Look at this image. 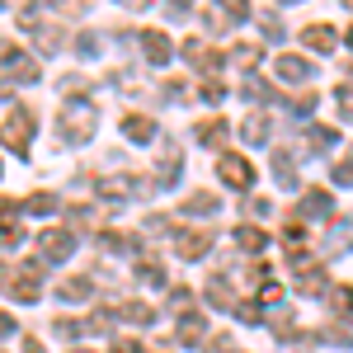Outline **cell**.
<instances>
[{"instance_id":"obj_1","label":"cell","mask_w":353,"mask_h":353,"mask_svg":"<svg viewBox=\"0 0 353 353\" xmlns=\"http://www.w3.org/2000/svg\"><path fill=\"white\" fill-rule=\"evenodd\" d=\"M57 137H61V141H71V146L90 141V137H94V109H90L85 99L66 104V109H61V123H57Z\"/></svg>"},{"instance_id":"obj_2","label":"cell","mask_w":353,"mask_h":353,"mask_svg":"<svg viewBox=\"0 0 353 353\" xmlns=\"http://www.w3.org/2000/svg\"><path fill=\"white\" fill-rule=\"evenodd\" d=\"M28 141H33V118H28V109H14L5 123H0V146H10V151L24 156Z\"/></svg>"},{"instance_id":"obj_3","label":"cell","mask_w":353,"mask_h":353,"mask_svg":"<svg viewBox=\"0 0 353 353\" xmlns=\"http://www.w3.org/2000/svg\"><path fill=\"white\" fill-rule=\"evenodd\" d=\"M0 61H5V71H10V81H38V61L24 57L19 48H10V43H0Z\"/></svg>"},{"instance_id":"obj_4","label":"cell","mask_w":353,"mask_h":353,"mask_svg":"<svg viewBox=\"0 0 353 353\" xmlns=\"http://www.w3.org/2000/svg\"><path fill=\"white\" fill-rule=\"evenodd\" d=\"M217 174H221V184H231V189H250L254 184V165L241 161V156H221Z\"/></svg>"},{"instance_id":"obj_5","label":"cell","mask_w":353,"mask_h":353,"mask_svg":"<svg viewBox=\"0 0 353 353\" xmlns=\"http://www.w3.org/2000/svg\"><path fill=\"white\" fill-rule=\"evenodd\" d=\"M24 273H14L10 278V297H19V301H38V273H43V264L38 259H28V264H19Z\"/></svg>"},{"instance_id":"obj_6","label":"cell","mask_w":353,"mask_h":353,"mask_svg":"<svg viewBox=\"0 0 353 353\" xmlns=\"http://www.w3.org/2000/svg\"><path fill=\"white\" fill-rule=\"evenodd\" d=\"M208 250H212V231H189V236L174 241V254H179V259H198V254H208Z\"/></svg>"},{"instance_id":"obj_7","label":"cell","mask_w":353,"mask_h":353,"mask_svg":"<svg viewBox=\"0 0 353 353\" xmlns=\"http://www.w3.org/2000/svg\"><path fill=\"white\" fill-rule=\"evenodd\" d=\"M99 193H104L109 203H123V198L141 193V179H132V174H113V179H104V184H99Z\"/></svg>"},{"instance_id":"obj_8","label":"cell","mask_w":353,"mask_h":353,"mask_svg":"<svg viewBox=\"0 0 353 353\" xmlns=\"http://www.w3.org/2000/svg\"><path fill=\"white\" fill-rule=\"evenodd\" d=\"M141 52L151 57L156 66H165V61H170V38H165L161 28H146V33H141Z\"/></svg>"},{"instance_id":"obj_9","label":"cell","mask_w":353,"mask_h":353,"mask_svg":"<svg viewBox=\"0 0 353 353\" xmlns=\"http://www.w3.org/2000/svg\"><path fill=\"white\" fill-rule=\"evenodd\" d=\"M38 245H43V254H48V259H66V254L76 250V241H71L66 231H43Z\"/></svg>"},{"instance_id":"obj_10","label":"cell","mask_w":353,"mask_h":353,"mask_svg":"<svg viewBox=\"0 0 353 353\" xmlns=\"http://www.w3.org/2000/svg\"><path fill=\"white\" fill-rule=\"evenodd\" d=\"M19 212H24L19 198H0V236H5V241L19 236Z\"/></svg>"},{"instance_id":"obj_11","label":"cell","mask_w":353,"mask_h":353,"mask_svg":"<svg viewBox=\"0 0 353 353\" xmlns=\"http://www.w3.org/2000/svg\"><path fill=\"white\" fill-rule=\"evenodd\" d=\"M278 76H283V81H306V76H311V61H306V57L283 52V57H278Z\"/></svg>"},{"instance_id":"obj_12","label":"cell","mask_w":353,"mask_h":353,"mask_svg":"<svg viewBox=\"0 0 353 353\" xmlns=\"http://www.w3.org/2000/svg\"><path fill=\"white\" fill-rule=\"evenodd\" d=\"M330 208H334V203H330L325 189H306V198H301V212H306V217H330Z\"/></svg>"},{"instance_id":"obj_13","label":"cell","mask_w":353,"mask_h":353,"mask_svg":"<svg viewBox=\"0 0 353 353\" xmlns=\"http://www.w3.org/2000/svg\"><path fill=\"white\" fill-rule=\"evenodd\" d=\"M184 57H189L193 66H203V71H217L221 66V52H208L203 43H184Z\"/></svg>"},{"instance_id":"obj_14","label":"cell","mask_w":353,"mask_h":353,"mask_svg":"<svg viewBox=\"0 0 353 353\" xmlns=\"http://www.w3.org/2000/svg\"><path fill=\"white\" fill-rule=\"evenodd\" d=\"M301 38H306V48H316V52H330V48H334V28L330 24H311Z\"/></svg>"},{"instance_id":"obj_15","label":"cell","mask_w":353,"mask_h":353,"mask_svg":"<svg viewBox=\"0 0 353 353\" xmlns=\"http://www.w3.org/2000/svg\"><path fill=\"white\" fill-rule=\"evenodd\" d=\"M208 301H217V311H231V306H236L231 283H226V278H212V283H208Z\"/></svg>"},{"instance_id":"obj_16","label":"cell","mask_w":353,"mask_h":353,"mask_svg":"<svg viewBox=\"0 0 353 353\" xmlns=\"http://www.w3.org/2000/svg\"><path fill=\"white\" fill-rule=\"evenodd\" d=\"M90 292H94L90 278H66V283H61V301H85Z\"/></svg>"},{"instance_id":"obj_17","label":"cell","mask_w":353,"mask_h":353,"mask_svg":"<svg viewBox=\"0 0 353 353\" xmlns=\"http://www.w3.org/2000/svg\"><path fill=\"white\" fill-rule=\"evenodd\" d=\"M118 316H123V321H137V325H151V321H156V311H151V306H141V301H123V306H118Z\"/></svg>"},{"instance_id":"obj_18","label":"cell","mask_w":353,"mask_h":353,"mask_svg":"<svg viewBox=\"0 0 353 353\" xmlns=\"http://www.w3.org/2000/svg\"><path fill=\"white\" fill-rule=\"evenodd\" d=\"M19 208H24L28 217H48V212H57V198H52V193H33V198L19 203Z\"/></svg>"},{"instance_id":"obj_19","label":"cell","mask_w":353,"mask_h":353,"mask_svg":"<svg viewBox=\"0 0 353 353\" xmlns=\"http://www.w3.org/2000/svg\"><path fill=\"white\" fill-rule=\"evenodd\" d=\"M184 212H193V217L217 212V193H193V198H184Z\"/></svg>"},{"instance_id":"obj_20","label":"cell","mask_w":353,"mask_h":353,"mask_svg":"<svg viewBox=\"0 0 353 353\" xmlns=\"http://www.w3.org/2000/svg\"><path fill=\"white\" fill-rule=\"evenodd\" d=\"M123 132L132 137V141H151V137H156V123H151V118H128Z\"/></svg>"},{"instance_id":"obj_21","label":"cell","mask_w":353,"mask_h":353,"mask_svg":"<svg viewBox=\"0 0 353 353\" xmlns=\"http://www.w3.org/2000/svg\"><path fill=\"white\" fill-rule=\"evenodd\" d=\"M334 141H339L334 128H311V132H306V146H311V151H330Z\"/></svg>"},{"instance_id":"obj_22","label":"cell","mask_w":353,"mask_h":353,"mask_svg":"<svg viewBox=\"0 0 353 353\" xmlns=\"http://www.w3.org/2000/svg\"><path fill=\"white\" fill-rule=\"evenodd\" d=\"M226 137V123L221 118H212V123H198V141H221Z\"/></svg>"},{"instance_id":"obj_23","label":"cell","mask_w":353,"mask_h":353,"mask_svg":"<svg viewBox=\"0 0 353 353\" xmlns=\"http://www.w3.org/2000/svg\"><path fill=\"white\" fill-rule=\"evenodd\" d=\"M198 334H203V316H184V325H179V339H184V344H193V339H198Z\"/></svg>"},{"instance_id":"obj_24","label":"cell","mask_w":353,"mask_h":353,"mask_svg":"<svg viewBox=\"0 0 353 353\" xmlns=\"http://www.w3.org/2000/svg\"><path fill=\"white\" fill-rule=\"evenodd\" d=\"M245 141H264V137H269V123H264V118H245Z\"/></svg>"},{"instance_id":"obj_25","label":"cell","mask_w":353,"mask_h":353,"mask_svg":"<svg viewBox=\"0 0 353 353\" xmlns=\"http://www.w3.org/2000/svg\"><path fill=\"white\" fill-rule=\"evenodd\" d=\"M236 241H241L245 250H264V231H259V226H241V236H236Z\"/></svg>"},{"instance_id":"obj_26","label":"cell","mask_w":353,"mask_h":353,"mask_svg":"<svg viewBox=\"0 0 353 353\" xmlns=\"http://www.w3.org/2000/svg\"><path fill=\"white\" fill-rule=\"evenodd\" d=\"M278 301H283V288H278V283H264V292H259L254 306H278Z\"/></svg>"},{"instance_id":"obj_27","label":"cell","mask_w":353,"mask_h":353,"mask_svg":"<svg viewBox=\"0 0 353 353\" xmlns=\"http://www.w3.org/2000/svg\"><path fill=\"white\" fill-rule=\"evenodd\" d=\"M330 297H334V306H339L344 316H353V288H334Z\"/></svg>"},{"instance_id":"obj_28","label":"cell","mask_w":353,"mask_h":353,"mask_svg":"<svg viewBox=\"0 0 353 353\" xmlns=\"http://www.w3.org/2000/svg\"><path fill=\"white\" fill-rule=\"evenodd\" d=\"M141 278H146V283H165V273H161L156 259H141Z\"/></svg>"},{"instance_id":"obj_29","label":"cell","mask_w":353,"mask_h":353,"mask_svg":"<svg viewBox=\"0 0 353 353\" xmlns=\"http://www.w3.org/2000/svg\"><path fill=\"white\" fill-rule=\"evenodd\" d=\"M189 292H184V288H174V292H170V306H174V311H184V316H189Z\"/></svg>"},{"instance_id":"obj_30","label":"cell","mask_w":353,"mask_h":353,"mask_svg":"<svg viewBox=\"0 0 353 353\" xmlns=\"http://www.w3.org/2000/svg\"><path fill=\"white\" fill-rule=\"evenodd\" d=\"M203 99H208V104H221V99H226V90H221L217 81H208V85H203Z\"/></svg>"},{"instance_id":"obj_31","label":"cell","mask_w":353,"mask_h":353,"mask_svg":"<svg viewBox=\"0 0 353 353\" xmlns=\"http://www.w3.org/2000/svg\"><path fill=\"white\" fill-rule=\"evenodd\" d=\"M259 24H264V33H269V38H283V24H278V14H259Z\"/></svg>"},{"instance_id":"obj_32","label":"cell","mask_w":353,"mask_h":353,"mask_svg":"<svg viewBox=\"0 0 353 353\" xmlns=\"http://www.w3.org/2000/svg\"><path fill=\"white\" fill-rule=\"evenodd\" d=\"M339 109H344V118H353V85H339Z\"/></svg>"},{"instance_id":"obj_33","label":"cell","mask_w":353,"mask_h":353,"mask_svg":"<svg viewBox=\"0 0 353 353\" xmlns=\"http://www.w3.org/2000/svg\"><path fill=\"white\" fill-rule=\"evenodd\" d=\"M259 48H236V61H241V66H254V61H259Z\"/></svg>"},{"instance_id":"obj_34","label":"cell","mask_w":353,"mask_h":353,"mask_svg":"<svg viewBox=\"0 0 353 353\" xmlns=\"http://www.w3.org/2000/svg\"><path fill=\"white\" fill-rule=\"evenodd\" d=\"M334 184H353V161L334 165Z\"/></svg>"},{"instance_id":"obj_35","label":"cell","mask_w":353,"mask_h":353,"mask_svg":"<svg viewBox=\"0 0 353 353\" xmlns=\"http://www.w3.org/2000/svg\"><path fill=\"white\" fill-rule=\"evenodd\" d=\"M109 353H141V344H132V339H118Z\"/></svg>"},{"instance_id":"obj_36","label":"cell","mask_w":353,"mask_h":353,"mask_svg":"<svg viewBox=\"0 0 353 353\" xmlns=\"http://www.w3.org/2000/svg\"><path fill=\"white\" fill-rule=\"evenodd\" d=\"M292 109H297V113H311V109H316V94H301V99L292 104Z\"/></svg>"},{"instance_id":"obj_37","label":"cell","mask_w":353,"mask_h":353,"mask_svg":"<svg viewBox=\"0 0 353 353\" xmlns=\"http://www.w3.org/2000/svg\"><path fill=\"white\" fill-rule=\"evenodd\" d=\"M0 334H14V316H5V311H0Z\"/></svg>"},{"instance_id":"obj_38","label":"cell","mask_w":353,"mask_h":353,"mask_svg":"<svg viewBox=\"0 0 353 353\" xmlns=\"http://www.w3.org/2000/svg\"><path fill=\"white\" fill-rule=\"evenodd\" d=\"M24 353H43V344L38 339H24Z\"/></svg>"},{"instance_id":"obj_39","label":"cell","mask_w":353,"mask_h":353,"mask_svg":"<svg viewBox=\"0 0 353 353\" xmlns=\"http://www.w3.org/2000/svg\"><path fill=\"white\" fill-rule=\"evenodd\" d=\"M349 48H353V28H349Z\"/></svg>"},{"instance_id":"obj_40","label":"cell","mask_w":353,"mask_h":353,"mask_svg":"<svg viewBox=\"0 0 353 353\" xmlns=\"http://www.w3.org/2000/svg\"><path fill=\"white\" fill-rule=\"evenodd\" d=\"M76 353H94V349H76Z\"/></svg>"}]
</instances>
